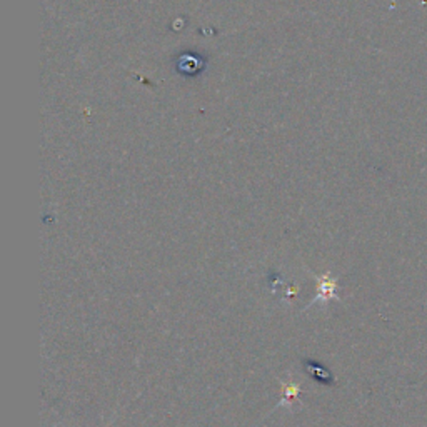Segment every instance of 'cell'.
Masks as SVG:
<instances>
[{"mask_svg":"<svg viewBox=\"0 0 427 427\" xmlns=\"http://www.w3.org/2000/svg\"><path fill=\"white\" fill-rule=\"evenodd\" d=\"M304 366H305V371H308L309 374L317 380V383L326 384V385H329V384L334 383V379H333V376H330V372L327 371V369L322 366V364L316 362V360L308 359V360H304Z\"/></svg>","mask_w":427,"mask_h":427,"instance_id":"obj_3","label":"cell"},{"mask_svg":"<svg viewBox=\"0 0 427 427\" xmlns=\"http://www.w3.org/2000/svg\"><path fill=\"white\" fill-rule=\"evenodd\" d=\"M281 385H282V397H281L279 404L276 405V409L281 408V405H287V408L292 409V405L299 401L301 384L292 379H287V380H282Z\"/></svg>","mask_w":427,"mask_h":427,"instance_id":"obj_2","label":"cell"},{"mask_svg":"<svg viewBox=\"0 0 427 427\" xmlns=\"http://www.w3.org/2000/svg\"><path fill=\"white\" fill-rule=\"evenodd\" d=\"M317 281V296L314 297V301L308 304V308H312L314 304H322L326 305L329 301H339L337 296V279L329 276V272L322 274L321 277L316 276Z\"/></svg>","mask_w":427,"mask_h":427,"instance_id":"obj_1","label":"cell"}]
</instances>
